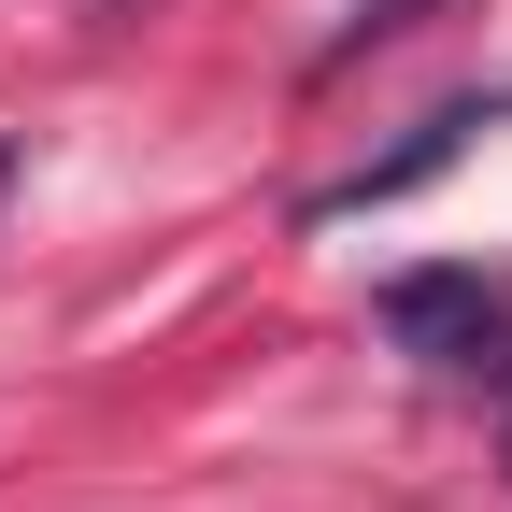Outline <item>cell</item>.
Returning <instances> with one entry per match:
<instances>
[{"instance_id":"cell-3","label":"cell","mask_w":512,"mask_h":512,"mask_svg":"<svg viewBox=\"0 0 512 512\" xmlns=\"http://www.w3.org/2000/svg\"><path fill=\"white\" fill-rule=\"evenodd\" d=\"M427 15H441V0H342V29L313 43V72H356L370 43H399V29H427Z\"/></svg>"},{"instance_id":"cell-2","label":"cell","mask_w":512,"mask_h":512,"mask_svg":"<svg viewBox=\"0 0 512 512\" xmlns=\"http://www.w3.org/2000/svg\"><path fill=\"white\" fill-rule=\"evenodd\" d=\"M498 114H512V86H498V100H441V114H413V128H399L384 157H356L342 185H313L299 214H313V228H342V214H384V200H413V185H441V171H456V157L484 143Z\"/></svg>"},{"instance_id":"cell-1","label":"cell","mask_w":512,"mask_h":512,"mask_svg":"<svg viewBox=\"0 0 512 512\" xmlns=\"http://www.w3.org/2000/svg\"><path fill=\"white\" fill-rule=\"evenodd\" d=\"M370 328L399 342L441 384H512V285L484 256H427V271H384L370 285Z\"/></svg>"},{"instance_id":"cell-4","label":"cell","mask_w":512,"mask_h":512,"mask_svg":"<svg viewBox=\"0 0 512 512\" xmlns=\"http://www.w3.org/2000/svg\"><path fill=\"white\" fill-rule=\"evenodd\" d=\"M100 15H114V0H100Z\"/></svg>"}]
</instances>
